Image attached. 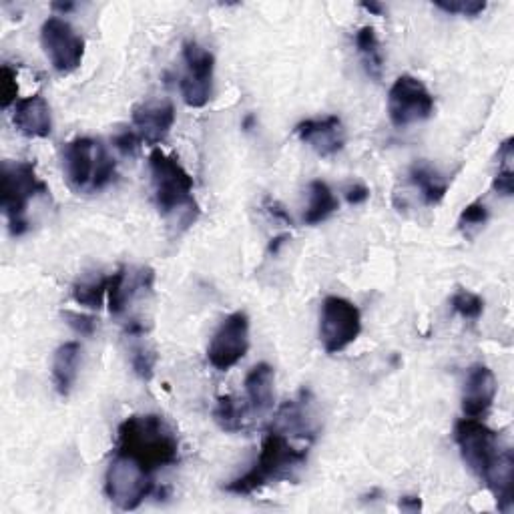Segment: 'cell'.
<instances>
[{
  "instance_id": "1",
  "label": "cell",
  "mask_w": 514,
  "mask_h": 514,
  "mask_svg": "<svg viewBox=\"0 0 514 514\" xmlns=\"http://www.w3.org/2000/svg\"><path fill=\"white\" fill-rule=\"evenodd\" d=\"M306 460V446H294L286 432L270 426L253 466L245 474L227 482L223 490L235 496L255 494L274 482L292 480L296 472L306 466Z\"/></svg>"
},
{
  "instance_id": "2",
  "label": "cell",
  "mask_w": 514,
  "mask_h": 514,
  "mask_svg": "<svg viewBox=\"0 0 514 514\" xmlns=\"http://www.w3.org/2000/svg\"><path fill=\"white\" fill-rule=\"evenodd\" d=\"M117 454L137 460L151 474L179 462V440L159 414H135L117 430Z\"/></svg>"
},
{
  "instance_id": "3",
  "label": "cell",
  "mask_w": 514,
  "mask_h": 514,
  "mask_svg": "<svg viewBox=\"0 0 514 514\" xmlns=\"http://www.w3.org/2000/svg\"><path fill=\"white\" fill-rule=\"evenodd\" d=\"M149 171L157 209L163 217H177L183 225H191L199 215V205L193 195L195 183L179 159L155 147L149 153Z\"/></svg>"
},
{
  "instance_id": "4",
  "label": "cell",
  "mask_w": 514,
  "mask_h": 514,
  "mask_svg": "<svg viewBox=\"0 0 514 514\" xmlns=\"http://www.w3.org/2000/svg\"><path fill=\"white\" fill-rule=\"evenodd\" d=\"M63 171L77 193H97L117 177V163L109 151L91 137H77L63 149Z\"/></svg>"
},
{
  "instance_id": "5",
  "label": "cell",
  "mask_w": 514,
  "mask_h": 514,
  "mask_svg": "<svg viewBox=\"0 0 514 514\" xmlns=\"http://www.w3.org/2000/svg\"><path fill=\"white\" fill-rule=\"evenodd\" d=\"M49 193L45 181L37 175V165L33 161H5L3 163V191H0V205L9 221L11 235H25L31 227L27 219V209L31 199Z\"/></svg>"
},
{
  "instance_id": "6",
  "label": "cell",
  "mask_w": 514,
  "mask_h": 514,
  "mask_svg": "<svg viewBox=\"0 0 514 514\" xmlns=\"http://www.w3.org/2000/svg\"><path fill=\"white\" fill-rule=\"evenodd\" d=\"M454 442L468 470L482 482L498 464L504 448H500L498 434L478 418H462L454 424Z\"/></svg>"
},
{
  "instance_id": "7",
  "label": "cell",
  "mask_w": 514,
  "mask_h": 514,
  "mask_svg": "<svg viewBox=\"0 0 514 514\" xmlns=\"http://www.w3.org/2000/svg\"><path fill=\"white\" fill-rule=\"evenodd\" d=\"M153 492V474L137 460L117 454L105 472V494L121 510H135Z\"/></svg>"
},
{
  "instance_id": "8",
  "label": "cell",
  "mask_w": 514,
  "mask_h": 514,
  "mask_svg": "<svg viewBox=\"0 0 514 514\" xmlns=\"http://www.w3.org/2000/svg\"><path fill=\"white\" fill-rule=\"evenodd\" d=\"M362 334L358 306L340 296H328L320 310V342L328 354H340Z\"/></svg>"
},
{
  "instance_id": "9",
  "label": "cell",
  "mask_w": 514,
  "mask_h": 514,
  "mask_svg": "<svg viewBox=\"0 0 514 514\" xmlns=\"http://www.w3.org/2000/svg\"><path fill=\"white\" fill-rule=\"evenodd\" d=\"M432 113L434 95L428 91V87L412 75H400L388 91L390 123L396 129H406L430 119Z\"/></svg>"
},
{
  "instance_id": "10",
  "label": "cell",
  "mask_w": 514,
  "mask_h": 514,
  "mask_svg": "<svg viewBox=\"0 0 514 514\" xmlns=\"http://www.w3.org/2000/svg\"><path fill=\"white\" fill-rule=\"evenodd\" d=\"M41 45L59 75L75 73L85 59V39L61 17H49L41 27Z\"/></svg>"
},
{
  "instance_id": "11",
  "label": "cell",
  "mask_w": 514,
  "mask_h": 514,
  "mask_svg": "<svg viewBox=\"0 0 514 514\" xmlns=\"http://www.w3.org/2000/svg\"><path fill=\"white\" fill-rule=\"evenodd\" d=\"M181 55L185 63V73L179 81L181 97L187 107L203 109L213 95L215 57L195 41H185Z\"/></svg>"
},
{
  "instance_id": "12",
  "label": "cell",
  "mask_w": 514,
  "mask_h": 514,
  "mask_svg": "<svg viewBox=\"0 0 514 514\" xmlns=\"http://www.w3.org/2000/svg\"><path fill=\"white\" fill-rule=\"evenodd\" d=\"M247 350H249V318L243 312H233L221 322V326L213 334L207 346V360L215 370L227 372L245 358Z\"/></svg>"
},
{
  "instance_id": "13",
  "label": "cell",
  "mask_w": 514,
  "mask_h": 514,
  "mask_svg": "<svg viewBox=\"0 0 514 514\" xmlns=\"http://www.w3.org/2000/svg\"><path fill=\"white\" fill-rule=\"evenodd\" d=\"M131 123L141 143L155 149L159 143L167 139V135L175 125V107L171 101L141 103L133 107Z\"/></svg>"
},
{
  "instance_id": "14",
  "label": "cell",
  "mask_w": 514,
  "mask_h": 514,
  "mask_svg": "<svg viewBox=\"0 0 514 514\" xmlns=\"http://www.w3.org/2000/svg\"><path fill=\"white\" fill-rule=\"evenodd\" d=\"M296 137L312 147L320 157H334L346 145V129L338 115L306 119L296 125Z\"/></svg>"
},
{
  "instance_id": "15",
  "label": "cell",
  "mask_w": 514,
  "mask_h": 514,
  "mask_svg": "<svg viewBox=\"0 0 514 514\" xmlns=\"http://www.w3.org/2000/svg\"><path fill=\"white\" fill-rule=\"evenodd\" d=\"M155 274L151 268H119L109 276V312L111 316H123L129 304L139 292H151Z\"/></svg>"
},
{
  "instance_id": "16",
  "label": "cell",
  "mask_w": 514,
  "mask_h": 514,
  "mask_svg": "<svg viewBox=\"0 0 514 514\" xmlns=\"http://www.w3.org/2000/svg\"><path fill=\"white\" fill-rule=\"evenodd\" d=\"M496 378L492 370L484 364H474L468 368L462 392V412L466 418H484L496 398Z\"/></svg>"
},
{
  "instance_id": "17",
  "label": "cell",
  "mask_w": 514,
  "mask_h": 514,
  "mask_svg": "<svg viewBox=\"0 0 514 514\" xmlns=\"http://www.w3.org/2000/svg\"><path fill=\"white\" fill-rule=\"evenodd\" d=\"M272 426L286 432L288 436L312 442L316 438L318 426H316V418H314V412H312L310 394L302 392L300 398L284 402L280 406V410L276 412V418H274Z\"/></svg>"
},
{
  "instance_id": "18",
  "label": "cell",
  "mask_w": 514,
  "mask_h": 514,
  "mask_svg": "<svg viewBox=\"0 0 514 514\" xmlns=\"http://www.w3.org/2000/svg\"><path fill=\"white\" fill-rule=\"evenodd\" d=\"M13 123L21 135L29 139H47L53 133V115L43 95L19 99L13 113Z\"/></svg>"
},
{
  "instance_id": "19",
  "label": "cell",
  "mask_w": 514,
  "mask_h": 514,
  "mask_svg": "<svg viewBox=\"0 0 514 514\" xmlns=\"http://www.w3.org/2000/svg\"><path fill=\"white\" fill-rule=\"evenodd\" d=\"M274 382H276V370L268 362L255 364L247 376H245V394L249 402V410L255 416H264L274 408Z\"/></svg>"
},
{
  "instance_id": "20",
  "label": "cell",
  "mask_w": 514,
  "mask_h": 514,
  "mask_svg": "<svg viewBox=\"0 0 514 514\" xmlns=\"http://www.w3.org/2000/svg\"><path fill=\"white\" fill-rule=\"evenodd\" d=\"M484 486L494 496L500 512L506 514L512 510V506H514V456H512L510 448L502 450L498 464L486 476Z\"/></svg>"
},
{
  "instance_id": "21",
  "label": "cell",
  "mask_w": 514,
  "mask_h": 514,
  "mask_svg": "<svg viewBox=\"0 0 514 514\" xmlns=\"http://www.w3.org/2000/svg\"><path fill=\"white\" fill-rule=\"evenodd\" d=\"M81 352L83 348L79 342H67L59 346L53 356V384L59 396L63 398H67L73 392V386L77 382Z\"/></svg>"
},
{
  "instance_id": "22",
  "label": "cell",
  "mask_w": 514,
  "mask_h": 514,
  "mask_svg": "<svg viewBox=\"0 0 514 514\" xmlns=\"http://www.w3.org/2000/svg\"><path fill=\"white\" fill-rule=\"evenodd\" d=\"M308 193H310V203L304 213L306 225H318V223L326 221L328 217H332L340 209V201L326 181H322V179L312 181L308 187Z\"/></svg>"
},
{
  "instance_id": "23",
  "label": "cell",
  "mask_w": 514,
  "mask_h": 514,
  "mask_svg": "<svg viewBox=\"0 0 514 514\" xmlns=\"http://www.w3.org/2000/svg\"><path fill=\"white\" fill-rule=\"evenodd\" d=\"M410 181L420 191L426 205H438L448 193V181L428 163H416L410 169Z\"/></svg>"
},
{
  "instance_id": "24",
  "label": "cell",
  "mask_w": 514,
  "mask_h": 514,
  "mask_svg": "<svg viewBox=\"0 0 514 514\" xmlns=\"http://www.w3.org/2000/svg\"><path fill=\"white\" fill-rule=\"evenodd\" d=\"M354 43H356L358 55L364 61L366 73L374 81H380L382 79V71H384V55H382V49H380V41H378L376 29L370 27V25L358 29V33L354 37Z\"/></svg>"
},
{
  "instance_id": "25",
  "label": "cell",
  "mask_w": 514,
  "mask_h": 514,
  "mask_svg": "<svg viewBox=\"0 0 514 514\" xmlns=\"http://www.w3.org/2000/svg\"><path fill=\"white\" fill-rule=\"evenodd\" d=\"M213 420L223 432L235 434L245 430V408L233 396H219L213 408Z\"/></svg>"
},
{
  "instance_id": "26",
  "label": "cell",
  "mask_w": 514,
  "mask_h": 514,
  "mask_svg": "<svg viewBox=\"0 0 514 514\" xmlns=\"http://www.w3.org/2000/svg\"><path fill=\"white\" fill-rule=\"evenodd\" d=\"M514 139L508 137L500 143L498 147V173L492 179V189L502 195V197H512L514 193V169H512V159H514V149H512Z\"/></svg>"
},
{
  "instance_id": "27",
  "label": "cell",
  "mask_w": 514,
  "mask_h": 514,
  "mask_svg": "<svg viewBox=\"0 0 514 514\" xmlns=\"http://www.w3.org/2000/svg\"><path fill=\"white\" fill-rule=\"evenodd\" d=\"M109 290V276L83 280L73 286V300L89 310H101Z\"/></svg>"
},
{
  "instance_id": "28",
  "label": "cell",
  "mask_w": 514,
  "mask_h": 514,
  "mask_svg": "<svg viewBox=\"0 0 514 514\" xmlns=\"http://www.w3.org/2000/svg\"><path fill=\"white\" fill-rule=\"evenodd\" d=\"M450 308H452V312H454L456 316H460L462 320H466V322H478V320L482 318V314H484V300H482L478 294L460 288V290H456L454 296L450 298Z\"/></svg>"
},
{
  "instance_id": "29",
  "label": "cell",
  "mask_w": 514,
  "mask_h": 514,
  "mask_svg": "<svg viewBox=\"0 0 514 514\" xmlns=\"http://www.w3.org/2000/svg\"><path fill=\"white\" fill-rule=\"evenodd\" d=\"M155 364H157V354L153 348L145 346V344H135L131 348V366L135 370V374L149 382L153 378V372H155Z\"/></svg>"
},
{
  "instance_id": "30",
  "label": "cell",
  "mask_w": 514,
  "mask_h": 514,
  "mask_svg": "<svg viewBox=\"0 0 514 514\" xmlns=\"http://www.w3.org/2000/svg\"><path fill=\"white\" fill-rule=\"evenodd\" d=\"M436 9L448 13V15H462L468 19H474L486 11L484 0H436Z\"/></svg>"
},
{
  "instance_id": "31",
  "label": "cell",
  "mask_w": 514,
  "mask_h": 514,
  "mask_svg": "<svg viewBox=\"0 0 514 514\" xmlns=\"http://www.w3.org/2000/svg\"><path fill=\"white\" fill-rule=\"evenodd\" d=\"M17 103H19L17 71L9 65H3V69H0V105H3V109H11Z\"/></svg>"
},
{
  "instance_id": "32",
  "label": "cell",
  "mask_w": 514,
  "mask_h": 514,
  "mask_svg": "<svg viewBox=\"0 0 514 514\" xmlns=\"http://www.w3.org/2000/svg\"><path fill=\"white\" fill-rule=\"evenodd\" d=\"M488 217H490V213H488L486 205L480 201H474L462 209V213L458 217V227L466 233L474 227H482L488 221Z\"/></svg>"
},
{
  "instance_id": "33",
  "label": "cell",
  "mask_w": 514,
  "mask_h": 514,
  "mask_svg": "<svg viewBox=\"0 0 514 514\" xmlns=\"http://www.w3.org/2000/svg\"><path fill=\"white\" fill-rule=\"evenodd\" d=\"M63 318L81 336H93L95 330H97V320L93 316H85V314H77V312H65Z\"/></svg>"
},
{
  "instance_id": "34",
  "label": "cell",
  "mask_w": 514,
  "mask_h": 514,
  "mask_svg": "<svg viewBox=\"0 0 514 514\" xmlns=\"http://www.w3.org/2000/svg\"><path fill=\"white\" fill-rule=\"evenodd\" d=\"M113 145L123 153V155H135L137 149L143 145L141 139L137 137V133L133 129L129 131H123L119 133L115 139H113Z\"/></svg>"
},
{
  "instance_id": "35",
  "label": "cell",
  "mask_w": 514,
  "mask_h": 514,
  "mask_svg": "<svg viewBox=\"0 0 514 514\" xmlns=\"http://www.w3.org/2000/svg\"><path fill=\"white\" fill-rule=\"evenodd\" d=\"M370 199V189L364 183H354L346 189V201L350 205H360Z\"/></svg>"
},
{
  "instance_id": "36",
  "label": "cell",
  "mask_w": 514,
  "mask_h": 514,
  "mask_svg": "<svg viewBox=\"0 0 514 514\" xmlns=\"http://www.w3.org/2000/svg\"><path fill=\"white\" fill-rule=\"evenodd\" d=\"M266 207H268V211L276 217V219H282L284 223H288V225H294V221H292V217H290V213L278 203V201H274V199H268L266 201Z\"/></svg>"
},
{
  "instance_id": "37",
  "label": "cell",
  "mask_w": 514,
  "mask_h": 514,
  "mask_svg": "<svg viewBox=\"0 0 514 514\" xmlns=\"http://www.w3.org/2000/svg\"><path fill=\"white\" fill-rule=\"evenodd\" d=\"M400 510L404 512H418L422 510V500L418 496H404L400 502H398Z\"/></svg>"
},
{
  "instance_id": "38",
  "label": "cell",
  "mask_w": 514,
  "mask_h": 514,
  "mask_svg": "<svg viewBox=\"0 0 514 514\" xmlns=\"http://www.w3.org/2000/svg\"><path fill=\"white\" fill-rule=\"evenodd\" d=\"M364 11H368L370 15H376V17H382L384 15V7L378 5V3H362L360 5Z\"/></svg>"
},
{
  "instance_id": "39",
  "label": "cell",
  "mask_w": 514,
  "mask_h": 514,
  "mask_svg": "<svg viewBox=\"0 0 514 514\" xmlns=\"http://www.w3.org/2000/svg\"><path fill=\"white\" fill-rule=\"evenodd\" d=\"M288 239H290V235H288V233L274 237V239H272V243H270V253H278V251H280V247H282Z\"/></svg>"
},
{
  "instance_id": "40",
  "label": "cell",
  "mask_w": 514,
  "mask_h": 514,
  "mask_svg": "<svg viewBox=\"0 0 514 514\" xmlns=\"http://www.w3.org/2000/svg\"><path fill=\"white\" fill-rule=\"evenodd\" d=\"M53 9H55V11H61L63 15H67V13H71V11L75 9V5H73V3H65V5H63V3H55Z\"/></svg>"
}]
</instances>
